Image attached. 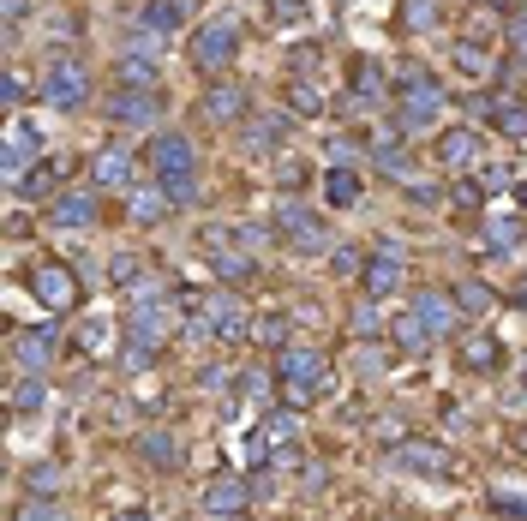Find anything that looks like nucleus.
<instances>
[{"instance_id":"dca6fc26","label":"nucleus","mask_w":527,"mask_h":521,"mask_svg":"<svg viewBox=\"0 0 527 521\" xmlns=\"http://www.w3.org/2000/svg\"><path fill=\"white\" fill-rule=\"evenodd\" d=\"M414 312L426 318L432 342H438V336H450V330H456V318H462V306H456L450 294H438V288H420V294H414Z\"/></svg>"},{"instance_id":"a19ab883","label":"nucleus","mask_w":527,"mask_h":521,"mask_svg":"<svg viewBox=\"0 0 527 521\" xmlns=\"http://www.w3.org/2000/svg\"><path fill=\"white\" fill-rule=\"evenodd\" d=\"M18 521H66V510H60L54 498H30V504L18 510Z\"/></svg>"},{"instance_id":"a18cd8bd","label":"nucleus","mask_w":527,"mask_h":521,"mask_svg":"<svg viewBox=\"0 0 527 521\" xmlns=\"http://www.w3.org/2000/svg\"><path fill=\"white\" fill-rule=\"evenodd\" d=\"M480 198H486V180H480V174L456 180V204H474V210H480Z\"/></svg>"},{"instance_id":"20e7f679","label":"nucleus","mask_w":527,"mask_h":521,"mask_svg":"<svg viewBox=\"0 0 527 521\" xmlns=\"http://www.w3.org/2000/svg\"><path fill=\"white\" fill-rule=\"evenodd\" d=\"M276 234H282L300 258H318V252H330V246H336L330 222H324L312 204H300L294 192H288V198H276Z\"/></svg>"},{"instance_id":"ea45409f","label":"nucleus","mask_w":527,"mask_h":521,"mask_svg":"<svg viewBox=\"0 0 527 521\" xmlns=\"http://www.w3.org/2000/svg\"><path fill=\"white\" fill-rule=\"evenodd\" d=\"M24 102H30V78H24V72H18V66H6V108H12V114H18V108H24Z\"/></svg>"},{"instance_id":"49530a36","label":"nucleus","mask_w":527,"mask_h":521,"mask_svg":"<svg viewBox=\"0 0 527 521\" xmlns=\"http://www.w3.org/2000/svg\"><path fill=\"white\" fill-rule=\"evenodd\" d=\"M372 330H384V318H378V312H372V300H366V306L354 312V336H360V342H372Z\"/></svg>"},{"instance_id":"0eeeda50","label":"nucleus","mask_w":527,"mask_h":521,"mask_svg":"<svg viewBox=\"0 0 527 521\" xmlns=\"http://www.w3.org/2000/svg\"><path fill=\"white\" fill-rule=\"evenodd\" d=\"M144 162H150L156 180H192V174H198V150H192L186 132H156V138L144 144Z\"/></svg>"},{"instance_id":"c03bdc74","label":"nucleus","mask_w":527,"mask_h":521,"mask_svg":"<svg viewBox=\"0 0 527 521\" xmlns=\"http://www.w3.org/2000/svg\"><path fill=\"white\" fill-rule=\"evenodd\" d=\"M276 186H288V192H300V186H306V162H300V156H288V162L276 168Z\"/></svg>"},{"instance_id":"5701e85b","label":"nucleus","mask_w":527,"mask_h":521,"mask_svg":"<svg viewBox=\"0 0 527 521\" xmlns=\"http://www.w3.org/2000/svg\"><path fill=\"white\" fill-rule=\"evenodd\" d=\"M126 210H132V222H144V228H156L168 210H174V198L162 192V186H138L132 198H126Z\"/></svg>"},{"instance_id":"6e6552de","label":"nucleus","mask_w":527,"mask_h":521,"mask_svg":"<svg viewBox=\"0 0 527 521\" xmlns=\"http://www.w3.org/2000/svg\"><path fill=\"white\" fill-rule=\"evenodd\" d=\"M408 282V252L396 246V240H378V252L366 258V270H360V288H366V300H384V294H396Z\"/></svg>"},{"instance_id":"79ce46f5","label":"nucleus","mask_w":527,"mask_h":521,"mask_svg":"<svg viewBox=\"0 0 527 521\" xmlns=\"http://www.w3.org/2000/svg\"><path fill=\"white\" fill-rule=\"evenodd\" d=\"M408 204H426V210H438V204H444V192H438L432 180H420V174H414V180H408Z\"/></svg>"},{"instance_id":"412c9836","label":"nucleus","mask_w":527,"mask_h":521,"mask_svg":"<svg viewBox=\"0 0 527 521\" xmlns=\"http://www.w3.org/2000/svg\"><path fill=\"white\" fill-rule=\"evenodd\" d=\"M204 504H210L216 516H240V510L252 504V492H246V480H240V474H222V480H210Z\"/></svg>"},{"instance_id":"37998d69","label":"nucleus","mask_w":527,"mask_h":521,"mask_svg":"<svg viewBox=\"0 0 527 521\" xmlns=\"http://www.w3.org/2000/svg\"><path fill=\"white\" fill-rule=\"evenodd\" d=\"M306 12H312L306 0H270V18L276 24H306Z\"/></svg>"},{"instance_id":"864d4df0","label":"nucleus","mask_w":527,"mask_h":521,"mask_svg":"<svg viewBox=\"0 0 527 521\" xmlns=\"http://www.w3.org/2000/svg\"><path fill=\"white\" fill-rule=\"evenodd\" d=\"M120 521H144V516H120Z\"/></svg>"},{"instance_id":"f8f14e48","label":"nucleus","mask_w":527,"mask_h":521,"mask_svg":"<svg viewBox=\"0 0 527 521\" xmlns=\"http://www.w3.org/2000/svg\"><path fill=\"white\" fill-rule=\"evenodd\" d=\"M132 174H138V162H132V144H102V150L90 156V186H102V192H114V186H132Z\"/></svg>"},{"instance_id":"393cba45","label":"nucleus","mask_w":527,"mask_h":521,"mask_svg":"<svg viewBox=\"0 0 527 521\" xmlns=\"http://www.w3.org/2000/svg\"><path fill=\"white\" fill-rule=\"evenodd\" d=\"M390 336H396V348H408V354H426L432 348V330H426V318L408 306L402 318H390Z\"/></svg>"},{"instance_id":"e433bc0d","label":"nucleus","mask_w":527,"mask_h":521,"mask_svg":"<svg viewBox=\"0 0 527 521\" xmlns=\"http://www.w3.org/2000/svg\"><path fill=\"white\" fill-rule=\"evenodd\" d=\"M324 66V54H318V42H300V48H288V78H312Z\"/></svg>"},{"instance_id":"c85d7f7f","label":"nucleus","mask_w":527,"mask_h":521,"mask_svg":"<svg viewBox=\"0 0 527 521\" xmlns=\"http://www.w3.org/2000/svg\"><path fill=\"white\" fill-rule=\"evenodd\" d=\"M42 402H48V384H42L36 372H24V378L12 384V396H6V408H12V414H36Z\"/></svg>"},{"instance_id":"603ef678","label":"nucleus","mask_w":527,"mask_h":521,"mask_svg":"<svg viewBox=\"0 0 527 521\" xmlns=\"http://www.w3.org/2000/svg\"><path fill=\"white\" fill-rule=\"evenodd\" d=\"M516 300H522V306H527V276H522V288H516Z\"/></svg>"},{"instance_id":"3c124183","label":"nucleus","mask_w":527,"mask_h":521,"mask_svg":"<svg viewBox=\"0 0 527 521\" xmlns=\"http://www.w3.org/2000/svg\"><path fill=\"white\" fill-rule=\"evenodd\" d=\"M516 204L527 210V180H516Z\"/></svg>"},{"instance_id":"8fccbe9b","label":"nucleus","mask_w":527,"mask_h":521,"mask_svg":"<svg viewBox=\"0 0 527 521\" xmlns=\"http://www.w3.org/2000/svg\"><path fill=\"white\" fill-rule=\"evenodd\" d=\"M516 48H522V60H527V24L516 18Z\"/></svg>"},{"instance_id":"a878e982","label":"nucleus","mask_w":527,"mask_h":521,"mask_svg":"<svg viewBox=\"0 0 527 521\" xmlns=\"http://www.w3.org/2000/svg\"><path fill=\"white\" fill-rule=\"evenodd\" d=\"M138 456H144L150 468H162V474L180 468V444H174L168 432H138Z\"/></svg>"},{"instance_id":"c756f323","label":"nucleus","mask_w":527,"mask_h":521,"mask_svg":"<svg viewBox=\"0 0 527 521\" xmlns=\"http://www.w3.org/2000/svg\"><path fill=\"white\" fill-rule=\"evenodd\" d=\"M282 96H288V114H300V120H318V114H324V96H318L306 78H288Z\"/></svg>"},{"instance_id":"58836bf2","label":"nucleus","mask_w":527,"mask_h":521,"mask_svg":"<svg viewBox=\"0 0 527 521\" xmlns=\"http://www.w3.org/2000/svg\"><path fill=\"white\" fill-rule=\"evenodd\" d=\"M330 270H336V276H360V270H366V258H360L354 246H342V240H336V246H330Z\"/></svg>"},{"instance_id":"ddd939ff","label":"nucleus","mask_w":527,"mask_h":521,"mask_svg":"<svg viewBox=\"0 0 527 521\" xmlns=\"http://www.w3.org/2000/svg\"><path fill=\"white\" fill-rule=\"evenodd\" d=\"M30 162H42V138H36L30 120H12V132H6V186H18L30 174Z\"/></svg>"},{"instance_id":"bb28decb","label":"nucleus","mask_w":527,"mask_h":521,"mask_svg":"<svg viewBox=\"0 0 527 521\" xmlns=\"http://www.w3.org/2000/svg\"><path fill=\"white\" fill-rule=\"evenodd\" d=\"M462 366H468V372H498L504 354H498L492 336H462Z\"/></svg>"},{"instance_id":"cd10ccee","label":"nucleus","mask_w":527,"mask_h":521,"mask_svg":"<svg viewBox=\"0 0 527 521\" xmlns=\"http://www.w3.org/2000/svg\"><path fill=\"white\" fill-rule=\"evenodd\" d=\"M384 90H390V78H384V66L360 54V60H354V96H360V102H378Z\"/></svg>"},{"instance_id":"9b49d317","label":"nucleus","mask_w":527,"mask_h":521,"mask_svg":"<svg viewBox=\"0 0 527 521\" xmlns=\"http://www.w3.org/2000/svg\"><path fill=\"white\" fill-rule=\"evenodd\" d=\"M474 108H480V114H486L504 138H516V144L527 138V102H522V96H510V90H480V102H474Z\"/></svg>"},{"instance_id":"b1692460","label":"nucleus","mask_w":527,"mask_h":521,"mask_svg":"<svg viewBox=\"0 0 527 521\" xmlns=\"http://www.w3.org/2000/svg\"><path fill=\"white\" fill-rule=\"evenodd\" d=\"M396 456H402L408 468H420V474H450V468H456V456H450L444 444H420V438H414V444H402Z\"/></svg>"},{"instance_id":"09e8293b","label":"nucleus","mask_w":527,"mask_h":521,"mask_svg":"<svg viewBox=\"0 0 527 521\" xmlns=\"http://www.w3.org/2000/svg\"><path fill=\"white\" fill-rule=\"evenodd\" d=\"M30 18V0H6V24H24Z\"/></svg>"},{"instance_id":"f257e3e1","label":"nucleus","mask_w":527,"mask_h":521,"mask_svg":"<svg viewBox=\"0 0 527 521\" xmlns=\"http://www.w3.org/2000/svg\"><path fill=\"white\" fill-rule=\"evenodd\" d=\"M276 378H282V396H288V408H312L318 396H330V360L318 354V348H306V342H288V348H276Z\"/></svg>"},{"instance_id":"4468645a","label":"nucleus","mask_w":527,"mask_h":521,"mask_svg":"<svg viewBox=\"0 0 527 521\" xmlns=\"http://www.w3.org/2000/svg\"><path fill=\"white\" fill-rule=\"evenodd\" d=\"M54 348H60V336H54V330H18V336H12V366L42 378V372L54 366Z\"/></svg>"},{"instance_id":"473e14b6","label":"nucleus","mask_w":527,"mask_h":521,"mask_svg":"<svg viewBox=\"0 0 527 521\" xmlns=\"http://www.w3.org/2000/svg\"><path fill=\"white\" fill-rule=\"evenodd\" d=\"M108 282H114V288H138V282H144V258H138V252H114V258H108Z\"/></svg>"},{"instance_id":"de8ad7c7","label":"nucleus","mask_w":527,"mask_h":521,"mask_svg":"<svg viewBox=\"0 0 527 521\" xmlns=\"http://www.w3.org/2000/svg\"><path fill=\"white\" fill-rule=\"evenodd\" d=\"M480 180H486V186H498V192H504V186H516V180H510V168H486Z\"/></svg>"},{"instance_id":"423d86ee","label":"nucleus","mask_w":527,"mask_h":521,"mask_svg":"<svg viewBox=\"0 0 527 521\" xmlns=\"http://www.w3.org/2000/svg\"><path fill=\"white\" fill-rule=\"evenodd\" d=\"M102 114H108V126H126V132H150V126L162 120V90H132V84H120V90L102 102Z\"/></svg>"},{"instance_id":"2eb2a0df","label":"nucleus","mask_w":527,"mask_h":521,"mask_svg":"<svg viewBox=\"0 0 527 521\" xmlns=\"http://www.w3.org/2000/svg\"><path fill=\"white\" fill-rule=\"evenodd\" d=\"M240 138H246V150H282L288 144V114H246L240 120Z\"/></svg>"},{"instance_id":"aec40b11","label":"nucleus","mask_w":527,"mask_h":521,"mask_svg":"<svg viewBox=\"0 0 527 521\" xmlns=\"http://www.w3.org/2000/svg\"><path fill=\"white\" fill-rule=\"evenodd\" d=\"M66 168H72V162H36V168H30V174L12 186V192H18V198H30V204H42V198H60L54 186H60V174H66Z\"/></svg>"},{"instance_id":"f704fd0d","label":"nucleus","mask_w":527,"mask_h":521,"mask_svg":"<svg viewBox=\"0 0 527 521\" xmlns=\"http://www.w3.org/2000/svg\"><path fill=\"white\" fill-rule=\"evenodd\" d=\"M24 492H30V498H54V492H60V468H54V462H36V468L24 474Z\"/></svg>"},{"instance_id":"6ab92c4d","label":"nucleus","mask_w":527,"mask_h":521,"mask_svg":"<svg viewBox=\"0 0 527 521\" xmlns=\"http://www.w3.org/2000/svg\"><path fill=\"white\" fill-rule=\"evenodd\" d=\"M474 156H480L474 126H450V132H438V162H444V168H468Z\"/></svg>"},{"instance_id":"f03ea898","label":"nucleus","mask_w":527,"mask_h":521,"mask_svg":"<svg viewBox=\"0 0 527 521\" xmlns=\"http://www.w3.org/2000/svg\"><path fill=\"white\" fill-rule=\"evenodd\" d=\"M36 96H42L48 108H60V114H78V108H84V96H90V60H84V54H72V48H60V54L42 66Z\"/></svg>"},{"instance_id":"4c0bfd02","label":"nucleus","mask_w":527,"mask_h":521,"mask_svg":"<svg viewBox=\"0 0 527 521\" xmlns=\"http://www.w3.org/2000/svg\"><path fill=\"white\" fill-rule=\"evenodd\" d=\"M516 240H522L516 222H486V246H492V252H516Z\"/></svg>"},{"instance_id":"a211bd4d","label":"nucleus","mask_w":527,"mask_h":521,"mask_svg":"<svg viewBox=\"0 0 527 521\" xmlns=\"http://www.w3.org/2000/svg\"><path fill=\"white\" fill-rule=\"evenodd\" d=\"M318 192H324V204H330V210H354L366 186H360V174H354L348 162H336V168L324 174V186H318Z\"/></svg>"},{"instance_id":"9d476101","label":"nucleus","mask_w":527,"mask_h":521,"mask_svg":"<svg viewBox=\"0 0 527 521\" xmlns=\"http://www.w3.org/2000/svg\"><path fill=\"white\" fill-rule=\"evenodd\" d=\"M102 186H72V192H60V198H48V222L54 228H90L96 222V210H102V198H96Z\"/></svg>"},{"instance_id":"39448f33","label":"nucleus","mask_w":527,"mask_h":521,"mask_svg":"<svg viewBox=\"0 0 527 521\" xmlns=\"http://www.w3.org/2000/svg\"><path fill=\"white\" fill-rule=\"evenodd\" d=\"M30 294H36L42 312H72V306H78V276H72V264L36 258V264H30Z\"/></svg>"},{"instance_id":"7ed1b4c3","label":"nucleus","mask_w":527,"mask_h":521,"mask_svg":"<svg viewBox=\"0 0 527 521\" xmlns=\"http://www.w3.org/2000/svg\"><path fill=\"white\" fill-rule=\"evenodd\" d=\"M186 48H192V66H198V72H210V78H216V72H228V66L240 60V18H234V12L204 18V24L192 30V42H186Z\"/></svg>"},{"instance_id":"c9c22d12","label":"nucleus","mask_w":527,"mask_h":521,"mask_svg":"<svg viewBox=\"0 0 527 521\" xmlns=\"http://www.w3.org/2000/svg\"><path fill=\"white\" fill-rule=\"evenodd\" d=\"M432 24H438V0H408V6H402V30H408V36H420V30H432Z\"/></svg>"},{"instance_id":"4be33fe9","label":"nucleus","mask_w":527,"mask_h":521,"mask_svg":"<svg viewBox=\"0 0 527 521\" xmlns=\"http://www.w3.org/2000/svg\"><path fill=\"white\" fill-rule=\"evenodd\" d=\"M114 78L120 84H132V90H162V72H156V60L150 54H120V66H114Z\"/></svg>"},{"instance_id":"72a5a7b5","label":"nucleus","mask_w":527,"mask_h":521,"mask_svg":"<svg viewBox=\"0 0 527 521\" xmlns=\"http://www.w3.org/2000/svg\"><path fill=\"white\" fill-rule=\"evenodd\" d=\"M252 336H258L264 348H288V336H294V330H288V318H282V312H270V318H252Z\"/></svg>"},{"instance_id":"1a4fd4ad","label":"nucleus","mask_w":527,"mask_h":521,"mask_svg":"<svg viewBox=\"0 0 527 521\" xmlns=\"http://www.w3.org/2000/svg\"><path fill=\"white\" fill-rule=\"evenodd\" d=\"M438 108H444V96H438V84H432V78H414V84L402 90V108H396V126H402V132H426V126L438 120Z\"/></svg>"},{"instance_id":"2f4dec72","label":"nucleus","mask_w":527,"mask_h":521,"mask_svg":"<svg viewBox=\"0 0 527 521\" xmlns=\"http://www.w3.org/2000/svg\"><path fill=\"white\" fill-rule=\"evenodd\" d=\"M456 306H462V318H486V312L498 306V294H492L486 282H462V288H456Z\"/></svg>"},{"instance_id":"7c9ffc66","label":"nucleus","mask_w":527,"mask_h":521,"mask_svg":"<svg viewBox=\"0 0 527 521\" xmlns=\"http://www.w3.org/2000/svg\"><path fill=\"white\" fill-rule=\"evenodd\" d=\"M210 258H216V276H222V282H252V276H258L240 246H234V252H228V246H210Z\"/></svg>"},{"instance_id":"f3484780","label":"nucleus","mask_w":527,"mask_h":521,"mask_svg":"<svg viewBox=\"0 0 527 521\" xmlns=\"http://www.w3.org/2000/svg\"><path fill=\"white\" fill-rule=\"evenodd\" d=\"M204 114H210L216 126H240V120H246V90H240V84H210Z\"/></svg>"}]
</instances>
